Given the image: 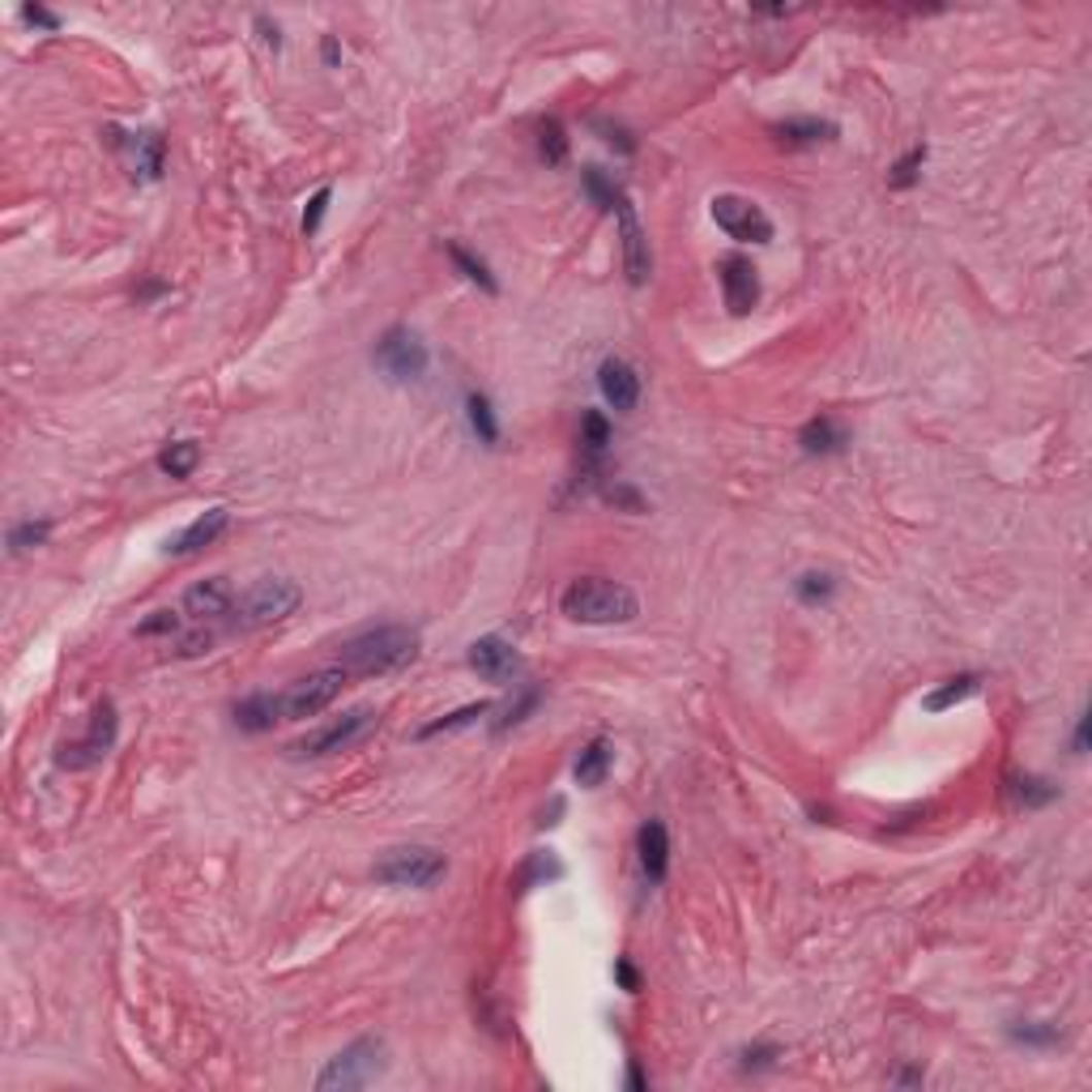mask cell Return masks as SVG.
I'll return each mask as SVG.
<instances>
[{
  "label": "cell",
  "instance_id": "cell-10",
  "mask_svg": "<svg viewBox=\"0 0 1092 1092\" xmlns=\"http://www.w3.org/2000/svg\"><path fill=\"white\" fill-rule=\"evenodd\" d=\"M708 213H713V223L738 243H772V218L752 197L722 193V197L708 201Z\"/></svg>",
  "mask_w": 1092,
  "mask_h": 1092
},
{
  "label": "cell",
  "instance_id": "cell-19",
  "mask_svg": "<svg viewBox=\"0 0 1092 1092\" xmlns=\"http://www.w3.org/2000/svg\"><path fill=\"white\" fill-rule=\"evenodd\" d=\"M610 768H615V742L610 738H594V742L581 747V756L572 764V776H576L581 790H598L610 776Z\"/></svg>",
  "mask_w": 1092,
  "mask_h": 1092
},
{
  "label": "cell",
  "instance_id": "cell-30",
  "mask_svg": "<svg viewBox=\"0 0 1092 1092\" xmlns=\"http://www.w3.org/2000/svg\"><path fill=\"white\" fill-rule=\"evenodd\" d=\"M487 713H491V704H487V700H478V704H465V708H457V713H444L440 722L423 726V730H419V738H435V734H449V730H461V726H474L478 717H487Z\"/></svg>",
  "mask_w": 1092,
  "mask_h": 1092
},
{
  "label": "cell",
  "instance_id": "cell-41",
  "mask_svg": "<svg viewBox=\"0 0 1092 1092\" xmlns=\"http://www.w3.org/2000/svg\"><path fill=\"white\" fill-rule=\"evenodd\" d=\"M606 499L615 508H628V512H644V499H640V491H632V487H623V483H615V487H606L602 491Z\"/></svg>",
  "mask_w": 1092,
  "mask_h": 1092
},
{
  "label": "cell",
  "instance_id": "cell-16",
  "mask_svg": "<svg viewBox=\"0 0 1092 1092\" xmlns=\"http://www.w3.org/2000/svg\"><path fill=\"white\" fill-rule=\"evenodd\" d=\"M598 389H602L606 405L619 410V415L636 410V401H640V376H636V367L628 359H606L598 367Z\"/></svg>",
  "mask_w": 1092,
  "mask_h": 1092
},
{
  "label": "cell",
  "instance_id": "cell-27",
  "mask_svg": "<svg viewBox=\"0 0 1092 1092\" xmlns=\"http://www.w3.org/2000/svg\"><path fill=\"white\" fill-rule=\"evenodd\" d=\"M197 465H201V444L197 440H175V444H167L159 453V470L167 478H189Z\"/></svg>",
  "mask_w": 1092,
  "mask_h": 1092
},
{
  "label": "cell",
  "instance_id": "cell-46",
  "mask_svg": "<svg viewBox=\"0 0 1092 1092\" xmlns=\"http://www.w3.org/2000/svg\"><path fill=\"white\" fill-rule=\"evenodd\" d=\"M1088 726H1092V717H1088V713H1080V722H1076V742H1071V747H1076V756H1084V752H1088Z\"/></svg>",
  "mask_w": 1092,
  "mask_h": 1092
},
{
  "label": "cell",
  "instance_id": "cell-31",
  "mask_svg": "<svg viewBox=\"0 0 1092 1092\" xmlns=\"http://www.w3.org/2000/svg\"><path fill=\"white\" fill-rule=\"evenodd\" d=\"M449 257H453V265H457V269H461L465 277H470V283H474V287H483L487 295H495V291H499V283H495V277H491V269H487V261H478L474 253H465V247H461V243H449Z\"/></svg>",
  "mask_w": 1092,
  "mask_h": 1092
},
{
  "label": "cell",
  "instance_id": "cell-35",
  "mask_svg": "<svg viewBox=\"0 0 1092 1092\" xmlns=\"http://www.w3.org/2000/svg\"><path fill=\"white\" fill-rule=\"evenodd\" d=\"M922 163H926V145H914L909 154H900V159H896L888 184H892V189H914L918 175H922Z\"/></svg>",
  "mask_w": 1092,
  "mask_h": 1092
},
{
  "label": "cell",
  "instance_id": "cell-25",
  "mask_svg": "<svg viewBox=\"0 0 1092 1092\" xmlns=\"http://www.w3.org/2000/svg\"><path fill=\"white\" fill-rule=\"evenodd\" d=\"M465 419H470V431L478 435V444H487V449L499 444V419L491 410L487 393H470V397H465Z\"/></svg>",
  "mask_w": 1092,
  "mask_h": 1092
},
{
  "label": "cell",
  "instance_id": "cell-13",
  "mask_svg": "<svg viewBox=\"0 0 1092 1092\" xmlns=\"http://www.w3.org/2000/svg\"><path fill=\"white\" fill-rule=\"evenodd\" d=\"M615 218H619V239H623V269H628V283L632 287H644L649 273H653V253H649V235L640 227V218L632 209L628 197L615 201Z\"/></svg>",
  "mask_w": 1092,
  "mask_h": 1092
},
{
  "label": "cell",
  "instance_id": "cell-23",
  "mask_svg": "<svg viewBox=\"0 0 1092 1092\" xmlns=\"http://www.w3.org/2000/svg\"><path fill=\"white\" fill-rule=\"evenodd\" d=\"M982 692V674H956V679H948L944 688H934L926 700H922V708L926 713H944V708H952V704H960V700H969V696H978Z\"/></svg>",
  "mask_w": 1092,
  "mask_h": 1092
},
{
  "label": "cell",
  "instance_id": "cell-7",
  "mask_svg": "<svg viewBox=\"0 0 1092 1092\" xmlns=\"http://www.w3.org/2000/svg\"><path fill=\"white\" fill-rule=\"evenodd\" d=\"M371 875L389 888H431L449 875V858L431 846H397V850L380 854V862L371 866Z\"/></svg>",
  "mask_w": 1092,
  "mask_h": 1092
},
{
  "label": "cell",
  "instance_id": "cell-26",
  "mask_svg": "<svg viewBox=\"0 0 1092 1092\" xmlns=\"http://www.w3.org/2000/svg\"><path fill=\"white\" fill-rule=\"evenodd\" d=\"M1007 798L1012 806H1024V810H1033V806H1046L1058 798V790L1050 782H1041V776H1007Z\"/></svg>",
  "mask_w": 1092,
  "mask_h": 1092
},
{
  "label": "cell",
  "instance_id": "cell-18",
  "mask_svg": "<svg viewBox=\"0 0 1092 1092\" xmlns=\"http://www.w3.org/2000/svg\"><path fill=\"white\" fill-rule=\"evenodd\" d=\"M227 525H231V512H227V508H209V512H201L189 529H179V534L167 542V555H193V551H205V547H213L218 538L227 534Z\"/></svg>",
  "mask_w": 1092,
  "mask_h": 1092
},
{
  "label": "cell",
  "instance_id": "cell-1",
  "mask_svg": "<svg viewBox=\"0 0 1092 1092\" xmlns=\"http://www.w3.org/2000/svg\"><path fill=\"white\" fill-rule=\"evenodd\" d=\"M419 632L401 628V623H380V628H367L351 640L337 644V666L346 670L351 679H385V674H401L419 662Z\"/></svg>",
  "mask_w": 1092,
  "mask_h": 1092
},
{
  "label": "cell",
  "instance_id": "cell-12",
  "mask_svg": "<svg viewBox=\"0 0 1092 1092\" xmlns=\"http://www.w3.org/2000/svg\"><path fill=\"white\" fill-rule=\"evenodd\" d=\"M235 602H239V594L227 576H205L184 594V615H189L197 628H218L223 619H235Z\"/></svg>",
  "mask_w": 1092,
  "mask_h": 1092
},
{
  "label": "cell",
  "instance_id": "cell-38",
  "mask_svg": "<svg viewBox=\"0 0 1092 1092\" xmlns=\"http://www.w3.org/2000/svg\"><path fill=\"white\" fill-rule=\"evenodd\" d=\"M538 700H542V692H538V688H529V692H525V696H521L517 704H508V708H504V717H499V722H495V734H504V730L521 726L525 717H529V713L538 708Z\"/></svg>",
  "mask_w": 1092,
  "mask_h": 1092
},
{
  "label": "cell",
  "instance_id": "cell-50",
  "mask_svg": "<svg viewBox=\"0 0 1092 1092\" xmlns=\"http://www.w3.org/2000/svg\"><path fill=\"white\" fill-rule=\"evenodd\" d=\"M896 1084H922V1071H900Z\"/></svg>",
  "mask_w": 1092,
  "mask_h": 1092
},
{
  "label": "cell",
  "instance_id": "cell-9",
  "mask_svg": "<svg viewBox=\"0 0 1092 1092\" xmlns=\"http://www.w3.org/2000/svg\"><path fill=\"white\" fill-rule=\"evenodd\" d=\"M376 367L385 371L389 380L405 385V380H419L423 371H427V346H423V337L415 329H405V325H393L380 333L376 341Z\"/></svg>",
  "mask_w": 1092,
  "mask_h": 1092
},
{
  "label": "cell",
  "instance_id": "cell-44",
  "mask_svg": "<svg viewBox=\"0 0 1092 1092\" xmlns=\"http://www.w3.org/2000/svg\"><path fill=\"white\" fill-rule=\"evenodd\" d=\"M257 30H261V39H265V47H283V35H277V22H269L265 13H257Z\"/></svg>",
  "mask_w": 1092,
  "mask_h": 1092
},
{
  "label": "cell",
  "instance_id": "cell-5",
  "mask_svg": "<svg viewBox=\"0 0 1092 1092\" xmlns=\"http://www.w3.org/2000/svg\"><path fill=\"white\" fill-rule=\"evenodd\" d=\"M299 602H303V589L295 581H287V576H261V581H253L239 594L231 623H235V628H265V623H277V619L295 615Z\"/></svg>",
  "mask_w": 1092,
  "mask_h": 1092
},
{
  "label": "cell",
  "instance_id": "cell-39",
  "mask_svg": "<svg viewBox=\"0 0 1092 1092\" xmlns=\"http://www.w3.org/2000/svg\"><path fill=\"white\" fill-rule=\"evenodd\" d=\"M329 197H333V193H329V189H321L317 197L307 201V209H303V223H299V227H303V235H317V231H321V218H325V209H329Z\"/></svg>",
  "mask_w": 1092,
  "mask_h": 1092
},
{
  "label": "cell",
  "instance_id": "cell-48",
  "mask_svg": "<svg viewBox=\"0 0 1092 1092\" xmlns=\"http://www.w3.org/2000/svg\"><path fill=\"white\" fill-rule=\"evenodd\" d=\"M559 810H564V798H555V802H551V810H542V820H538V828H555V824H559V820H555V816H559Z\"/></svg>",
  "mask_w": 1092,
  "mask_h": 1092
},
{
  "label": "cell",
  "instance_id": "cell-29",
  "mask_svg": "<svg viewBox=\"0 0 1092 1092\" xmlns=\"http://www.w3.org/2000/svg\"><path fill=\"white\" fill-rule=\"evenodd\" d=\"M564 875V866H559V858L547 850V854H529L525 866H521V875H517V892H529V888H538V884H551Z\"/></svg>",
  "mask_w": 1092,
  "mask_h": 1092
},
{
  "label": "cell",
  "instance_id": "cell-28",
  "mask_svg": "<svg viewBox=\"0 0 1092 1092\" xmlns=\"http://www.w3.org/2000/svg\"><path fill=\"white\" fill-rule=\"evenodd\" d=\"M538 159L547 163V167H559L568 159V129L564 124H559L555 115H547L542 124H538Z\"/></svg>",
  "mask_w": 1092,
  "mask_h": 1092
},
{
  "label": "cell",
  "instance_id": "cell-40",
  "mask_svg": "<svg viewBox=\"0 0 1092 1092\" xmlns=\"http://www.w3.org/2000/svg\"><path fill=\"white\" fill-rule=\"evenodd\" d=\"M776 1058H782L776 1046H752V1050H742V1071H764L776 1063Z\"/></svg>",
  "mask_w": 1092,
  "mask_h": 1092
},
{
  "label": "cell",
  "instance_id": "cell-8",
  "mask_svg": "<svg viewBox=\"0 0 1092 1092\" xmlns=\"http://www.w3.org/2000/svg\"><path fill=\"white\" fill-rule=\"evenodd\" d=\"M115 734H120V717H115V704L103 696V700L95 704V717H90V730H86L81 738H73V742L60 747L56 764H60V768H69V772L95 768V764H103V756L115 747Z\"/></svg>",
  "mask_w": 1092,
  "mask_h": 1092
},
{
  "label": "cell",
  "instance_id": "cell-20",
  "mask_svg": "<svg viewBox=\"0 0 1092 1092\" xmlns=\"http://www.w3.org/2000/svg\"><path fill=\"white\" fill-rule=\"evenodd\" d=\"M798 444H802L806 457H832V453H840V449L850 444V431L840 427L836 419L820 415V419H810V423L798 431Z\"/></svg>",
  "mask_w": 1092,
  "mask_h": 1092
},
{
  "label": "cell",
  "instance_id": "cell-43",
  "mask_svg": "<svg viewBox=\"0 0 1092 1092\" xmlns=\"http://www.w3.org/2000/svg\"><path fill=\"white\" fill-rule=\"evenodd\" d=\"M598 129H602V133H606V141H610V145H619L623 154H632V150H636V141L628 137V129H619V124H598Z\"/></svg>",
  "mask_w": 1092,
  "mask_h": 1092
},
{
  "label": "cell",
  "instance_id": "cell-24",
  "mask_svg": "<svg viewBox=\"0 0 1092 1092\" xmlns=\"http://www.w3.org/2000/svg\"><path fill=\"white\" fill-rule=\"evenodd\" d=\"M786 145H820V141H832L836 137V124L828 120H786L772 129Z\"/></svg>",
  "mask_w": 1092,
  "mask_h": 1092
},
{
  "label": "cell",
  "instance_id": "cell-11",
  "mask_svg": "<svg viewBox=\"0 0 1092 1092\" xmlns=\"http://www.w3.org/2000/svg\"><path fill=\"white\" fill-rule=\"evenodd\" d=\"M107 145L115 154H124V163H129L133 179H159L163 175V163H167V141L154 133V129H137V133H124V129H107L103 133Z\"/></svg>",
  "mask_w": 1092,
  "mask_h": 1092
},
{
  "label": "cell",
  "instance_id": "cell-4",
  "mask_svg": "<svg viewBox=\"0 0 1092 1092\" xmlns=\"http://www.w3.org/2000/svg\"><path fill=\"white\" fill-rule=\"evenodd\" d=\"M389 1067L385 1058V1041L380 1037H359L351 1041L341 1054H333L325 1071L317 1076V1088L321 1092H351V1088H367L371 1080H380Z\"/></svg>",
  "mask_w": 1092,
  "mask_h": 1092
},
{
  "label": "cell",
  "instance_id": "cell-45",
  "mask_svg": "<svg viewBox=\"0 0 1092 1092\" xmlns=\"http://www.w3.org/2000/svg\"><path fill=\"white\" fill-rule=\"evenodd\" d=\"M615 978L623 982V990H632V994L640 990V978H636V969H632L628 960H619V964H615Z\"/></svg>",
  "mask_w": 1092,
  "mask_h": 1092
},
{
  "label": "cell",
  "instance_id": "cell-36",
  "mask_svg": "<svg viewBox=\"0 0 1092 1092\" xmlns=\"http://www.w3.org/2000/svg\"><path fill=\"white\" fill-rule=\"evenodd\" d=\"M832 589H836V581L828 572H802L798 585H794V594H798V602L816 606V602H828L832 598Z\"/></svg>",
  "mask_w": 1092,
  "mask_h": 1092
},
{
  "label": "cell",
  "instance_id": "cell-47",
  "mask_svg": "<svg viewBox=\"0 0 1092 1092\" xmlns=\"http://www.w3.org/2000/svg\"><path fill=\"white\" fill-rule=\"evenodd\" d=\"M321 56H325V65H329V69H333L337 60H341V47H337V39H333V35H325V43H321Z\"/></svg>",
  "mask_w": 1092,
  "mask_h": 1092
},
{
  "label": "cell",
  "instance_id": "cell-42",
  "mask_svg": "<svg viewBox=\"0 0 1092 1092\" xmlns=\"http://www.w3.org/2000/svg\"><path fill=\"white\" fill-rule=\"evenodd\" d=\"M22 22H30V26H43V30H60V18H56V13H47L43 5H22Z\"/></svg>",
  "mask_w": 1092,
  "mask_h": 1092
},
{
  "label": "cell",
  "instance_id": "cell-32",
  "mask_svg": "<svg viewBox=\"0 0 1092 1092\" xmlns=\"http://www.w3.org/2000/svg\"><path fill=\"white\" fill-rule=\"evenodd\" d=\"M581 184H585V193L594 197V205H598V209H615V201L623 197V189H619V184H615V179H610L602 167H585Z\"/></svg>",
  "mask_w": 1092,
  "mask_h": 1092
},
{
  "label": "cell",
  "instance_id": "cell-17",
  "mask_svg": "<svg viewBox=\"0 0 1092 1092\" xmlns=\"http://www.w3.org/2000/svg\"><path fill=\"white\" fill-rule=\"evenodd\" d=\"M636 854H640L644 880L649 884H662L666 870H670V836H666V824L662 820L640 824V832H636Z\"/></svg>",
  "mask_w": 1092,
  "mask_h": 1092
},
{
  "label": "cell",
  "instance_id": "cell-21",
  "mask_svg": "<svg viewBox=\"0 0 1092 1092\" xmlns=\"http://www.w3.org/2000/svg\"><path fill=\"white\" fill-rule=\"evenodd\" d=\"M610 449V423L602 410H585L581 415V457H585V470L598 474L602 470V457Z\"/></svg>",
  "mask_w": 1092,
  "mask_h": 1092
},
{
  "label": "cell",
  "instance_id": "cell-14",
  "mask_svg": "<svg viewBox=\"0 0 1092 1092\" xmlns=\"http://www.w3.org/2000/svg\"><path fill=\"white\" fill-rule=\"evenodd\" d=\"M465 662H470V670H478L487 683H499V688L521 674V653L504 636H478L470 644V653H465Z\"/></svg>",
  "mask_w": 1092,
  "mask_h": 1092
},
{
  "label": "cell",
  "instance_id": "cell-33",
  "mask_svg": "<svg viewBox=\"0 0 1092 1092\" xmlns=\"http://www.w3.org/2000/svg\"><path fill=\"white\" fill-rule=\"evenodd\" d=\"M47 538H52V521H47V517H43V521H22V525L9 529V551H13V555L35 551V547H43Z\"/></svg>",
  "mask_w": 1092,
  "mask_h": 1092
},
{
  "label": "cell",
  "instance_id": "cell-2",
  "mask_svg": "<svg viewBox=\"0 0 1092 1092\" xmlns=\"http://www.w3.org/2000/svg\"><path fill=\"white\" fill-rule=\"evenodd\" d=\"M559 610H564L572 623H585V628H615V623H632L640 615V602L623 581L576 576L564 594H559Z\"/></svg>",
  "mask_w": 1092,
  "mask_h": 1092
},
{
  "label": "cell",
  "instance_id": "cell-6",
  "mask_svg": "<svg viewBox=\"0 0 1092 1092\" xmlns=\"http://www.w3.org/2000/svg\"><path fill=\"white\" fill-rule=\"evenodd\" d=\"M346 683H351V674L341 670V666L311 670V674L295 679L291 688L273 692V700H277V717H283V722H307V717L325 713V708L341 696V688H346Z\"/></svg>",
  "mask_w": 1092,
  "mask_h": 1092
},
{
  "label": "cell",
  "instance_id": "cell-34",
  "mask_svg": "<svg viewBox=\"0 0 1092 1092\" xmlns=\"http://www.w3.org/2000/svg\"><path fill=\"white\" fill-rule=\"evenodd\" d=\"M184 619H189V615H179V610L163 606V610H154L150 619L137 623V636H145V640H150V636H167V640H171V636L184 632Z\"/></svg>",
  "mask_w": 1092,
  "mask_h": 1092
},
{
  "label": "cell",
  "instance_id": "cell-3",
  "mask_svg": "<svg viewBox=\"0 0 1092 1092\" xmlns=\"http://www.w3.org/2000/svg\"><path fill=\"white\" fill-rule=\"evenodd\" d=\"M380 726V713L376 708H346L333 722L307 730L303 738L291 742V756L295 760H321V756H333V752H351L355 742H363L367 734H376Z\"/></svg>",
  "mask_w": 1092,
  "mask_h": 1092
},
{
  "label": "cell",
  "instance_id": "cell-22",
  "mask_svg": "<svg viewBox=\"0 0 1092 1092\" xmlns=\"http://www.w3.org/2000/svg\"><path fill=\"white\" fill-rule=\"evenodd\" d=\"M277 722H283V717H277V700H273V692H253L247 700L235 704V726L247 730V734H265V730H273Z\"/></svg>",
  "mask_w": 1092,
  "mask_h": 1092
},
{
  "label": "cell",
  "instance_id": "cell-49",
  "mask_svg": "<svg viewBox=\"0 0 1092 1092\" xmlns=\"http://www.w3.org/2000/svg\"><path fill=\"white\" fill-rule=\"evenodd\" d=\"M628 1088H644V1076H640V1067H636V1063L628 1067Z\"/></svg>",
  "mask_w": 1092,
  "mask_h": 1092
},
{
  "label": "cell",
  "instance_id": "cell-37",
  "mask_svg": "<svg viewBox=\"0 0 1092 1092\" xmlns=\"http://www.w3.org/2000/svg\"><path fill=\"white\" fill-rule=\"evenodd\" d=\"M1012 1041H1024V1046H1058V1024H1046V1020H1028V1024H1012L1007 1028Z\"/></svg>",
  "mask_w": 1092,
  "mask_h": 1092
},
{
  "label": "cell",
  "instance_id": "cell-15",
  "mask_svg": "<svg viewBox=\"0 0 1092 1092\" xmlns=\"http://www.w3.org/2000/svg\"><path fill=\"white\" fill-rule=\"evenodd\" d=\"M717 277H722V295H726L730 317H747V311L760 303V269L747 257H726L717 265Z\"/></svg>",
  "mask_w": 1092,
  "mask_h": 1092
}]
</instances>
